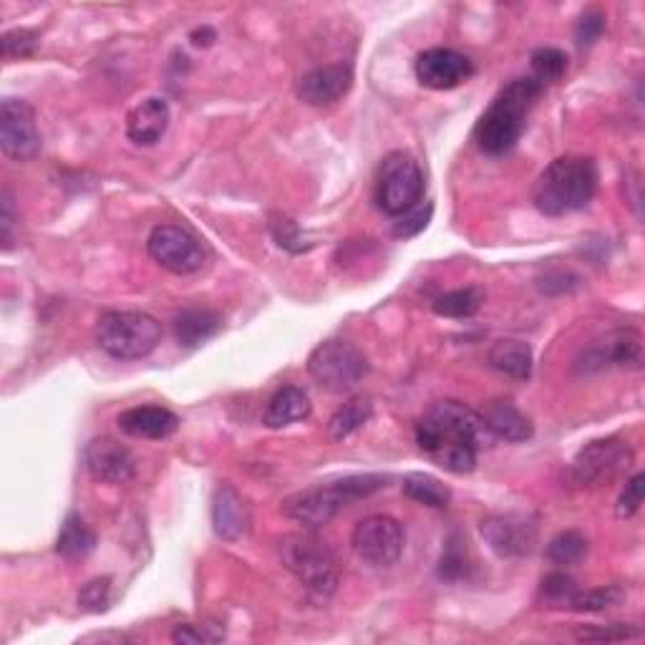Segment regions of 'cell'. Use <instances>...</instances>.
<instances>
[{
    "label": "cell",
    "mask_w": 645,
    "mask_h": 645,
    "mask_svg": "<svg viewBox=\"0 0 645 645\" xmlns=\"http://www.w3.org/2000/svg\"><path fill=\"white\" fill-rule=\"evenodd\" d=\"M489 441L484 416L452 398L431 404L416 421V444L431 462L452 474H469L477 466L479 449Z\"/></svg>",
    "instance_id": "obj_1"
},
{
    "label": "cell",
    "mask_w": 645,
    "mask_h": 645,
    "mask_svg": "<svg viewBox=\"0 0 645 645\" xmlns=\"http://www.w3.org/2000/svg\"><path fill=\"white\" fill-rule=\"evenodd\" d=\"M545 91L538 81L514 79L497 93L487 112L479 116L477 129H474V142L484 155L499 157L507 155L524 134L528 116L538 104L540 93Z\"/></svg>",
    "instance_id": "obj_2"
},
{
    "label": "cell",
    "mask_w": 645,
    "mask_h": 645,
    "mask_svg": "<svg viewBox=\"0 0 645 645\" xmlns=\"http://www.w3.org/2000/svg\"><path fill=\"white\" fill-rule=\"evenodd\" d=\"M598 192V167L590 157H557L538 177L534 207L547 217H565L590 205Z\"/></svg>",
    "instance_id": "obj_3"
},
{
    "label": "cell",
    "mask_w": 645,
    "mask_h": 645,
    "mask_svg": "<svg viewBox=\"0 0 645 645\" xmlns=\"http://www.w3.org/2000/svg\"><path fill=\"white\" fill-rule=\"evenodd\" d=\"M386 482L388 479L381 477V474H355V477L303 489L298 495L285 499L283 514L303 524V528L318 530L333 520L343 507L376 495L378 489L386 487Z\"/></svg>",
    "instance_id": "obj_4"
},
{
    "label": "cell",
    "mask_w": 645,
    "mask_h": 645,
    "mask_svg": "<svg viewBox=\"0 0 645 645\" xmlns=\"http://www.w3.org/2000/svg\"><path fill=\"white\" fill-rule=\"evenodd\" d=\"M280 559L313 600L326 602L338 590L341 567L336 555L313 534H287L280 540Z\"/></svg>",
    "instance_id": "obj_5"
},
{
    "label": "cell",
    "mask_w": 645,
    "mask_h": 645,
    "mask_svg": "<svg viewBox=\"0 0 645 645\" xmlns=\"http://www.w3.org/2000/svg\"><path fill=\"white\" fill-rule=\"evenodd\" d=\"M97 343L118 361L147 359L161 343V322L139 310L104 313L97 322Z\"/></svg>",
    "instance_id": "obj_6"
},
{
    "label": "cell",
    "mask_w": 645,
    "mask_h": 645,
    "mask_svg": "<svg viewBox=\"0 0 645 645\" xmlns=\"http://www.w3.org/2000/svg\"><path fill=\"white\" fill-rule=\"evenodd\" d=\"M423 197V174L419 161L406 151H394L384 159L376 182V205L386 215L401 217Z\"/></svg>",
    "instance_id": "obj_7"
},
{
    "label": "cell",
    "mask_w": 645,
    "mask_h": 645,
    "mask_svg": "<svg viewBox=\"0 0 645 645\" xmlns=\"http://www.w3.org/2000/svg\"><path fill=\"white\" fill-rule=\"evenodd\" d=\"M369 359L361 348L348 341L320 343L308 359V373L333 394L351 392L369 376Z\"/></svg>",
    "instance_id": "obj_8"
},
{
    "label": "cell",
    "mask_w": 645,
    "mask_h": 645,
    "mask_svg": "<svg viewBox=\"0 0 645 645\" xmlns=\"http://www.w3.org/2000/svg\"><path fill=\"white\" fill-rule=\"evenodd\" d=\"M353 553L371 567H392L404 553V528L388 514H371L355 524Z\"/></svg>",
    "instance_id": "obj_9"
},
{
    "label": "cell",
    "mask_w": 645,
    "mask_h": 645,
    "mask_svg": "<svg viewBox=\"0 0 645 645\" xmlns=\"http://www.w3.org/2000/svg\"><path fill=\"white\" fill-rule=\"evenodd\" d=\"M643 363V338L633 328H618L592 341L575 369L580 373H598L608 369H641Z\"/></svg>",
    "instance_id": "obj_10"
},
{
    "label": "cell",
    "mask_w": 645,
    "mask_h": 645,
    "mask_svg": "<svg viewBox=\"0 0 645 645\" xmlns=\"http://www.w3.org/2000/svg\"><path fill=\"white\" fill-rule=\"evenodd\" d=\"M147 250L161 268L174 275H192L205 265L202 242L190 230L177 225H159L151 230Z\"/></svg>",
    "instance_id": "obj_11"
},
{
    "label": "cell",
    "mask_w": 645,
    "mask_h": 645,
    "mask_svg": "<svg viewBox=\"0 0 645 645\" xmlns=\"http://www.w3.org/2000/svg\"><path fill=\"white\" fill-rule=\"evenodd\" d=\"M631 462L633 452L621 439L590 441L573 460L570 479L580 487H596V484L613 479L621 469H627Z\"/></svg>",
    "instance_id": "obj_12"
},
{
    "label": "cell",
    "mask_w": 645,
    "mask_h": 645,
    "mask_svg": "<svg viewBox=\"0 0 645 645\" xmlns=\"http://www.w3.org/2000/svg\"><path fill=\"white\" fill-rule=\"evenodd\" d=\"M0 149L15 161H29L41 151L36 112L21 99H5L0 106Z\"/></svg>",
    "instance_id": "obj_13"
},
{
    "label": "cell",
    "mask_w": 645,
    "mask_h": 645,
    "mask_svg": "<svg viewBox=\"0 0 645 645\" xmlns=\"http://www.w3.org/2000/svg\"><path fill=\"white\" fill-rule=\"evenodd\" d=\"M482 538L499 557H524L538 545V528L522 514H495L482 520Z\"/></svg>",
    "instance_id": "obj_14"
},
{
    "label": "cell",
    "mask_w": 645,
    "mask_h": 645,
    "mask_svg": "<svg viewBox=\"0 0 645 645\" xmlns=\"http://www.w3.org/2000/svg\"><path fill=\"white\" fill-rule=\"evenodd\" d=\"M416 79L431 91H449L462 87L474 73L469 58L452 48H429L416 58Z\"/></svg>",
    "instance_id": "obj_15"
},
{
    "label": "cell",
    "mask_w": 645,
    "mask_h": 645,
    "mask_svg": "<svg viewBox=\"0 0 645 645\" xmlns=\"http://www.w3.org/2000/svg\"><path fill=\"white\" fill-rule=\"evenodd\" d=\"M83 464L97 482L104 484H126L137 474V460L122 441L112 437L91 439L83 449Z\"/></svg>",
    "instance_id": "obj_16"
},
{
    "label": "cell",
    "mask_w": 645,
    "mask_h": 645,
    "mask_svg": "<svg viewBox=\"0 0 645 645\" xmlns=\"http://www.w3.org/2000/svg\"><path fill=\"white\" fill-rule=\"evenodd\" d=\"M353 87V71L346 64H330L308 71L298 83V97L310 106H330Z\"/></svg>",
    "instance_id": "obj_17"
},
{
    "label": "cell",
    "mask_w": 645,
    "mask_h": 645,
    "mask_svg": "<svg viewBox=\"0 0 645 645\" xmlns=\"http://www.w3.org/2000/svg\"><path fill=\"white\" fill-rule=\"evenodd\" d=\"M212 528L225 542H237L250 532V509L230 484H219L212 497Z\"/></svg>",
    "instance_id": "obj_18"
},
{
    "label": "cell",
    "mask_w": 645,
    "mask_h": 645,
    "mask_svg": "<svg viewBox=\"0 0 645 645\" xmlns=\"http://www.w3.org/2000/svg\"><path fill=\"white\" fill-rule=\"evenodd\" d=\"M118 429L134 439H167L180 429V416L165 406H134L118 414Z\"/></svg>",
    "instance_id": "obj_19"
},
{
    "label": "cell",
    "mask_w": 645,
    "mask_h": 645,
    "mask_svg": "<svg viewBox=\"0 0 645 645\" xmlns=\"http://www.w3.org/2000/svg\"><path fill=\"white\" fill-rule=\"evenodd\" d=\"M169 118H172V114H169V104L165 99H144L126 116V137L139 144V147H155L165 137Z\"/></svg>",
    "instance_id": "obj_20"
},
{
    "label": "cell",
    "mask_w": 645,
    "mask_h": 645,
    "mask_svg": "<svg viewBox=\"0 0 645 645\" xmlns=\"http://www.w3.org/2000/svg\"><path fill=\"white\" fill-rule=\"evenodd\" d=\"M223 328V318L217 310L202 308V305H192L177 313L174 318V338L177 343L184 348H197L207 343L212 336H217V330Z\"/></svg>",
    "instance_id": "obj_21"
},
{
    "label": "cell",
    "mask_w": 645,
    "mask_h": 645,
    "mask_svg": "<svg viewBox=\"0 0 645 645\" xmlns=\"http://www.w3.org/2000/svg\"><path fill=\"white\" fill-rule=\"evenodd\" d=\"M484 423H487L491 437L505 439L509 444H520V441H528L534 434L532 421L509 401L491 404L484 414Z\"/></svg>",
    "instance_id": "obj_22"
},
{
    "label": "cell",
    "mask_w": 645,
    "mask_h": 645,
    "mask_svg": "<svg viewBox=\"0 0 645 645\" xmlns=\"http://www.w3.org/2000/svg\"><path fill=\"white\" fill-rule=\"evenodd\" d=\"M310 409H313L310 398L303 388L283 386L268 401V409H265V416H262V421H265L268 429H283L293 421L308 419Z\"/></svg>",
    "instance_id": "obj_23"
},
{
    "label": "cell",
    "mask_w": 645,
    "mask_h": 645,
    "mask_svg": "<svg viewBox=\"0 0 645 645\" xmlns=\"http://www.w3.org/2000/svg\"><path fill=\"white\" fill-rule=\"evenodd\" d=\"M489 366L505 376L528 381L532 376V348L520 338H502L489 348Z\"/></svg>",
    "instance_id": "obj_24"
},
{
    "label": "cell",
    "mask_w": 645,
    "mask_h": 645,
    "mask_svg": "<svg viewBox=\"0 0 645 645\" xmlns=\"http://www.w3.org/2000/svg\"><path fill=\"white\" fill-rule=\"evenodd\" d=\"M93 547H97V534H93L89 524L79 514L66 517L56 540V553L66 559H79L87 557Z\"/></svg>",
    "instance_id": "obj_25"
},
{
    "label": "cell",
    "mask_w": 645,
    "mask_h": 645,
    "mask_svg": "<svg viewBox=\"0 0 645 645\" xmlns=\"http://www.w3.org/2000/svg\"><path fill=\"white\" fill-rule=\"evenodd\" d=\"M373 404L369 396H355L351 401H346L328 421V437L333 441H343L351 434H355L363 423L371 419Z\"/></svg>",
    "instance_id": "obj_26"
},
{
    "label": "cell",
    "mask_w": 645,
    "mask_h": 645,
    "mask_svg": "<svg viewBox=\"0 0 645 645\" xmlns=\"http://www.w3.org/2000/svg\"><path fill=\"white\" fill-rule=\"evenodd\" d=\"M404 495L414 499L416 505L431 507V509H446L452 502V491H449L446 484H441L431 474L414 472L404 479Z\"/></svg>",
    "instance_id": "obj_27"
},
{
    "label": "cell",
    "mask_w": 645,
    "mask_h": 645,
    "mask_svg": "<svg viewBox=\"0 0 645 645\" xmlns=\"http://www.w3.org/2000/svg\"><path fill=\"white\" fill-rule=\"evenodd\" d=\"M484 291L482 287H460V291H449L431 303L437 316L441 318H472L482 308Z\"/></svg>",
    "instance_id": "obj_28"
},
{
    "label": "cell",
    "mask_w": 645,
    "mask_h": 645,
    "mask_svg": "<svg viewBox=\"0 0 645 645\" xmlns=\"http://www.w3.org/2000/svg\"><path fill=\"white\" fill-rule=\"evenodd\" d=\"M530 66H532V79L545 89L550 87V83H557L559 79H563L567 71V56L559 48L542 46L532 54Z\"/></svg>",
    "instance_id": "obj_29"
},
{
    "label": "cell",
    "mask_w": 645,
    "mask_h": 645,
    "mask_svg": "<svg viewBox=\"0 0 645 645\" xmlns=\"http://www.w3.org/2000/svg\"><path fill=\"white\" fill-rule=\"evenodd\" d=\"M585 555H588V540L575 530L559 532L547 545V559L555 565H577Z\"/></svg>",
    "instance_id": "obj_30"
},
{
    "label": "cell",
    "mask_w": 645,
    "mask_h": 645,
    "mask_svg": "<svg viewBox=\"0 0 645 645\" xmlns=\"http://www.w3.org/2000/svg\"><path fill=\"white\" fill-rule=\"evenodd\" d=\"M623 600V590L615 588V585H608V588H598V590H577L573 600H570V610L575 613H600V610H608L618 606Z\"/></svg>",
    "instance_id": "obj_31"
},
{
    "label": "cell",
    "mask_w": 645,
    "mask_h": 645,
    "mask_svg": "<svg viewBox=\"0 0 645 645\" xmlns=\"http://www.w3.org/2000/svg\"><path fill=\"white\" fill-rule=\"evenodd\" d=\"M643 631L635 625H623V623H613V625H585L577 627L575 638L582 643H621V641H633L641 638Z\"/></svg>",
    "instance_id": "obj_32"
},
{
    "label": "cell",
    "mask_w": 645,
    "mask_h": 645,
    "mask_svg": "<svg viewBox=\"0 0 645 645\" xmlns=\"http://www.w3.org/2000/svg\"><path fill=\"white\" fill-rule=\"evenodd\" d=\"M540 592L550 608H563L570 606V600L577 592V582L567 573H550L545 580H542Z\"/></svg>",
    "instance_id": "obj_33"
},
{
    "label": "cell",
    "mask_w": 645,
    "mask_h": 645,
    "mask_svg": "<svg viewBox=\"0 0 645 645\" xmlns=\"http://www.w3.org/2000/svg\"><path fill=\"white\" fill-rule=\"evenodd\" d=\"M112 600V577H93L79 592V608L87 613H104Z\"/></svg>",
    "instance_id": "obj_34"
},
{
    "label": "cell",
    "mask_w": 645,
    "mask_h": 645,
    "mask_svg": "<svg viewBox=\"0 0 645 645\" xmlns=\"http://www.w3.org/2000/svg\"><path fill=\"white\" fill-rule=\"evenodd\" d=\"M0 46H3L5 58H29L36 54L38 48V33L31 29H13L3 33Z\"/></svg>",
    "instance_id": "obj_35"
},
{
    "label": "cell",
    "mask_w": 645,
    "mask_h": 645,
    "mask_svg": "<svg viewBox=\"0 0 645 645\" xmlns=\"http://www.w3.org/2000/svg\"><path fill=\"white\" fill-rule=\"evenodd\" d=\"M602 31H606V15H602L600 11L582 13V19L577 21V29H575V44L580 48H588L602 36Z\"/></svg>",
    "instance_id": "obj_36"
},
{
    "label": "cell",
    "mask_w": 645,
    "mask_h": 645,
    "mask_svg": "<svg viewBox=\"0 0 645 645\" xmlns=\"http://www.w3.org/2000/svg\"><path fill=\"white\" fill-rule=\"evenodd\" d=\"M643 489H645V477L643 474H635L633 479H627L621 499H618V517L621 520H631V517L638 512L643 505Z\"/></svg>",
    "instance_id": "obj_37"
},
{
    "label": "cell",
    "mask_w": 645,
    "mask_h": 645,
    "mask_svg": "<svg viewBox=\"0 0 645 645\" xmlns=\"http://www.w3.org/2000/svg\"><path fill=\"white\" fill-rule=\"evenodd\" d=\"M429 217H431V205L427 202V205H416L414 210H409L406 212V215H401L396 219V225H394V235L396 237H414V235H419L423 227L429 225Z\"/></svg>",
    "instance_id": "obj_38"
},
{
    "label": "cell",
    "mask_w": 645,
    "mask_h": 645,
    "mask_svg": "<svg viewBox=\"0 0 645 645\" xmlns=\"http://www.w3.org/2000/svg\"><path fill=\"white\" fill-rule=\"evenodd\" d=\"M13 227H15V207L11 190H3V205H0V242H3L5 250H11L13 245Z\"/></svg>",
    "instance_id": "obj_39"
},
{
    "label": "cell",
    "mask_w": 645,
    "mask_h": 645,
    "mask_svg": "<svg viewBox=\"0 0 645 645\" xmlns=\"http://www.w3.org/2000/svg\"><path fill=\"white\" fill-rule=\"evenodd\" d=\"M466 573V563H464V555L456 550L454 545H449V550L441 557L439 563V577L441 580H460V577Z\"/></svg>",
    "instance_id": "obj_40"
},
{
    "label": "cell",
    "mask_w": 645,
    "mask_h": 645,
    "mask_svg": "<svg viewBox=\"0 0 645 645\" xmlns=\"http://www.w3.org/2000/svg\"><path fill=\"white\" fill-rule=\"evenodd\" d=\"M219 638H223V635H212V633L205 631V627H197L192 623L177 625L174 633H172V641L182 643V645H186V643H212V641H219Z\"/></svg>",
    "instance_id": "obj_41"
},
{
    "label": "cell",
    "mask_w": 645,
    "mask_h": 645,
    "mask_svg": "<svg viewBox=\"0 0 645 645\" xmlns=\"http://www.w3.org/2000/svg\"><path fill=\"white\" fill-rule=\"evenodd\" d=\"M270 227H273V235H275V240H278L280 248L295 252L293 242H301V233H298V227H295V223H291V219H285V217H280L278 223H273Z\"/></svg>",
    "instance_id": "obj_42"
},
{
    "label": "cell",
    "mask_w": 645,
    "mask_h": 645,
    "mask_svg": "<svg viewBox=\"0 0 645 645\" xmlns=\"http://www.w3.org/2000/svg\"><path fill=\"white\" fill-rule=\"evenodd\" d=\"M212 41H215V31H210V29H197L192 33V44L194 46H210Z\"/></svg>",
    "instance_id": "obj_43"
}]
</instances>
